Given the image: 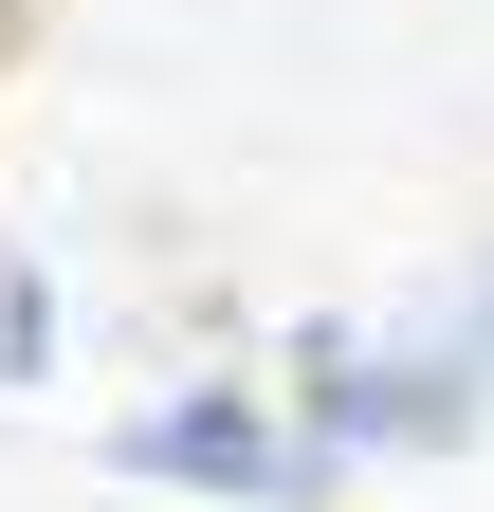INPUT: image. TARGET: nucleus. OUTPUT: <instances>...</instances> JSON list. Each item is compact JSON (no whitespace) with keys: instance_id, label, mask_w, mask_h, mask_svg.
I'll return each mask as SVG.
<instances>
[{"instance_id":"f257e3e1","label":"nucleus","mask_w":494,"mask_h":512,"mask_svg":"<svg viewBox=\"0 0 494 512\" xmlns=\"http://www.w3.org/2000/svg\"><path fill=\"white\" fill-rule=\"evenodd\" d=\"M110 476H147V494H202V512H312L348 458L312 421H275L257 384H165V403L110 421Z\"/></svg>"},{"instance_id":"f03ea898","label":"nucleus","mask_w":494,"mask_h":512,"mask_svg":"<svg viewBox=\"0 0 494 512\" xmlns=\"http://www.w3.org/2000/svg\"><path fill=\"white\" fill-rule=\"evenodd\" d=\"M293 421L330 458H440V439H476V366H403L366 330H293Z\"/></svg>"},{"instance_id":"7ed1b4c3","label":"nucleus","mask_w":494,"mask_h":512,"mask_svg":"<svg viewBox=\"0 0 494 512\" xmlns=\"http://www.w3.org/2000/svg\"><path fill=\"white\" fill-rule=\"evenodd\" d=\"M0 384H55V275L0 256Z\"/></svg>"}]
</instances>
